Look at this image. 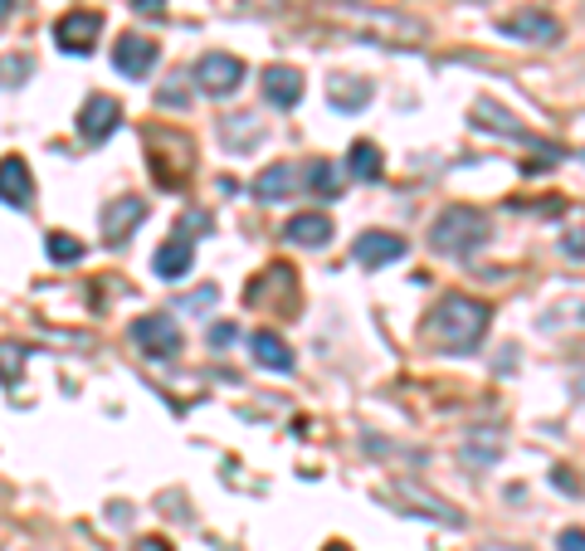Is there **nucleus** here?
Segmentation results:
<instances>
[{"mask_svg": "<svg viewBox=\"0 0 585 551\" xmlns=\"http://www.w3.org/2000/svg\"><path fill=\"white\" fill-rule=\"evenodd\" d=\"M190 78H196V88L206 98H234L244 88V59H234V54H224V49H210L196 59Z\"/></svg>", "mask_w": 585, "mask_h": 551, "instance_id": "7ed1b4c3", "label": "nucleus"}, {"mask_svg": "<svg viewBox=\"0 0 585 551\" xmlns=\"http://www.w3.org/2000/svg\"><path fill=\"white\" fill-rule=\"evenodd\" d=\"M103 35V10H69L54 20V44L64 54H88Z\"/></svg>", "mask_w": 585, "mask_h": 551, "instance_id": "423d86ee", "label": "nucleus"}, {"mask_svg": "<svg viewBox=\"0 0 585 551\" xmlns=\"http://www.w3.org/2000/svg\"><path fill=\"white\" fill-rule=\"evenodd\" d=\"M483 551H522V547H483Z\"/></svg>", "mask_w": 585, "mask_h": 551, "instance_id": "c9c22d12", "label": "nucleus"}, {"mask_svg": "<svg viewBox=\"0 0 585 551\" xmlns=\"http://www.w3.org/2000/svg\"><path fill=\"white\" fill-rule=\"evenodd\" d=\"M20 366H25V346L0 342V381H5V386H15V381H20Z\"/></svg>", "mask_w": 585, "mask_h": 551, "instance_id": "b1692460", "label": "nucleus"}, {"mask_svg": "<svg viewBox=\"0 0 585 551\" xmlns=\"http://www.w3.org/2000/svg\"><path fill=\"white\" fill-rule=\"evenodd\" d=\"M551 483H556L561 493H571V498H576V493H581V483L571 478V469H556V474H551Z\"/></svg>", "mask_w": 585, "mask_h": 551, "instance_id": "c85d7f7f", "label": "nucleus"}, {"mask_svg": "<svg viewBox=\"0 0 585 551\" xmlns=\"http://www.w3.org/2000/svg\"><path fill=\"white\" fill-rule=\"evenodd\" d=\"M152 216V206H146L142 196H118L103 206V216H98V224H103V244L108 250H122V244L137 234V224Z\"/></svg>", "mask_w": 585, "mask_h": 551, "instance_id": "39448f33", "label": "nucleus"}, {"mask_svg": "<svg viewBox=\"0 0 585 551\" xmlns=\"http://www.w3.org/2000/svg\"><path fill=\"white\" fill-rule=\"evenodd\" d=\"M302 186L298 166L292 162H274L264 166V172L254 176V200H264V206H274V200H292V190Z\"/></svg>", "mask_w": 585, "mask_h": 551, "instance_id": "ddd939ff", "label": "nucleus"}, {"mask_svg": "<svg viewBox=\"0 0 585 551\" xmlns=\"http://www.w3.org/2000/svg\"><path fill=\"white\" fill-rule=\"evenodd\" d=\"M352 258L362 268H386V264H396V258H405V240L400 234H386V230H366L362 240L352 244Z\"/></svg>", "mask_w": 585, "mask_h": 551, "instance_id": "9b49d317", "label": "nucleus"}, {"mask_svg": "<svg viewBox=\"0 0 585 551\" xmlns=\"http://www.w3.org/2000/svg\"><path fill=\"white\" fill-rule=\"evenodd\" d=\"M190 264H196V240H181V234H172V240L156 250L152 258V268H156V278H186L190 274Z\"/></svg>", "mask_w": 585, "mask_h": 551, "instance_id": "2eb2a0df", "label": "nucleus"}, {"mask_svg": "<svg viewBox=\"0 0 585 551\" xmlns=\"http://www.w3.org/2000/svg\"><path fill=\"white\" fill-rule=\"evenodd\" d=\"M122 122V103L112 93H93L84 108H78V142H88V147H98V142H108L112 132H118Z\"/></svg>", "mask_w": 585, "mask_h": 551, "instance_id": "0eeeda50", "label": "nucleus"}, {"mask_svg": "<svg viewBox=\"0 0 585 551\" xmlns=\"http://www.w3.org/2000/svg\"><path fill=\"white\" fill-rule=\"evenodd\" d=\"M474 118H478V128H488V132H498V137H512V142H532L527 137V128H517V118L503 103H493V98H478L474 103Z\"/></svg>", "mask_w": 585, "mask_h": 551, "instance_id": "a211bd4d", "label": "nucleus"}, {"mask_svg": "<svg viewBox=\"0 0 585 551\" xmlns=\"http://www.w3.org/2000/svg\"><path fill=\"white\" fill-rule=\"evenodd\" d=\"M498 30L508 40H527V44H561V35H566V30H561V20L551 15V10H517V15H508V20H498Z\"/></svg>", "mask_w": 585, "mask_h": 551, "instance_id": "6e6552de", "label": "nucleus"}, {"mask_svg": "<svg viewBox=\"0 0 585 551\" xmlns=\"http://www.w3.org/2000/svg\"><path fill=\"white\" fill-rule=\"evenodd\" d=\"M220 298V288L216 284H206L200 294H190V298H181V312H200V308H210V302Z\"/></svg>", "mask_w": 585, "mask_h": 551, "instance_id": "a878e982", "label": "nucleus"}, {"mask_svg": "<svg viewBox=\"0 0 585 551\" xmlns=\"http://www.w3.org/2000/svg\"><path fill=\"white\" fill-rule=\"evenodd\" d=\"M488 302L483 298H468V294H444L430 308V318H424V337H430L434 346H444V352H474L483 342V332H488Z\"/></svg>", "mask_w": 585, "mask_h": 551, "instance_id": "f257e3e1", "label": "nucleus"}, {"mask_svg": "<svg viewBox=\"0 0 585 551\" xmlns=\"http://www.w3.org/2000/svg\"><path fill=\"white\" fill-rule=\"evenodd\" d=\"M346 172L356 176V181H380V176H386V162H380V147L376 142H352V152H346Z\"/></svg>", "mask_w": 585, "mask_h": 551, "instance_id": "6ab92c4d", "label": "nucleus"}, {"mask_svg": "<svg viewBox=\"0 0 585 551\" xmlns=\"http://www.w3.org/2000/svg\"><path fill=\"white\" fill-rule=\"evenodd\" d=\"M156 59H162V44L146 40V35H122L112 44V69L128 74V78H146L156 69Z\"/></svg>", "mask_w": 585, "mask_h": 551, "instance_id": "1a4fd4ad", "label": "nucleus"}, {"mask_svg": "<svg viewBox=\"0 0 585 551\" xmlns=\"http://www.w3.org/2000/svg\"><path fill=\"white\" fill-rule=\"evenodd\" d=\"M498 454H503V444H498V440H488V444H483L478 434H474V440H468V449H464V459H468L474 469H483V464H498Z\"/></svg>", "mask_w": 585, "mask_h": 551, "instance_id": "393cba45", "label": "nucleus"}, {"mask_svg": "<svg viewBox=\"0 0 585 551\" xmlns=\"http://www.w3.org/2000/svg\"><path fill=\"white\" fill-rule=\"evenodd\" d=\"M206 342H210V346H230V342H234V328H230V322H220V328H210Z\"/></svg>", "mask_w": 585, "mask_h": 551, "instance_id": "c756f323", "label": "nucleus"}, {"mask_svg": "<svg viewBox=\"0 0 585 551\" xmlns=\"http://www.w3.org/2000/svg\"><path fill=\"white\" fill-rule=\"evenodd\" d=\"M561 250H566V254H571V258H576V264H581V234L571 230V234H566V244H561Z\"/></svg>", "mask_w": 585, "mask_h": 551, "instance_id": "473e14b6", "label": "nucleus"}, {"mask_svg": "<svg viewBox=\"0 0 585 551\" xmlns=\"http://www.w3.org/2000/svg\"><path fill=\"white\" fill-rule=\"evenodd\" d=\"M488 234H493V224H488L483 210L449 206V210H439L434 224H430V250L444 254V258H468L488 244Z\"/></svg>", "mask_w": 585, "mask_h": 551, "instance_id": "f03ea898", "label": "nucleus"}, {"mask_svg": "<svg viewBox=\"0 0 585 551\" xmlns=\"http://www.w3.org/2000/svg\"><path fill=\"white\" fill-rule=\"evenodd\" d=\"M30 74H35L30 54H5V59H0V88H20Z\"/></svg>", "mask_w": 585, "mask_h": 551, "instance_id": "5701e85b", "label": "nucleus"}, {"mask_svg": "<svg viewBox=\"0 0 585 551\" xmlns=\"http://www.w3.org/2000/svg\"><path fill=\"white\" fill-rule=\"evenodd\" d=\"M137 551H172V542H166V537H142Z\"/></svg>", "mask_w": 585, "mask_h": 551, "instance_id": "2f4dec72", "label": "nucleus"}, {"mask_svg": "<svg viewBox=\"0 0 585 551\" xmlns=\"http://www.w3.org/2000/svg\"><path fill=\"white\" fill-rule=\"evenodd\" d=\"M258 88H264V98L274 108H298L302 98V74L292 69V64H268L264 74H258Z\"/></svg>", "mask_w": 585, "mask_h": 551, "instance_id": "f8f14e48", "label": "nucleus"}, {"mask_svg": "<svg viewBox=\"0 0 585 551\" xmlns=\"http://www.w3.org/2000/svg\"><path fill=\"white\" fill-rule=\"evenodd\" d=\"M0 206L10 210L35 206V176H30L25 156H0Z\"/></svg>", "mask_w": 585, "mask_h": 551, "instance_id": "9d476101", "label": "nucleus"}, {"mask_svg": "<svg viewBox=\"0 0 585 551\" xmlns=\"http://www.w3.org/2000/svg\"><path fill=\"white\" fill-rule=\"evenodd\" d=\"M322 551H352V547H346V542H328V547H322Z\"/></svg>", "mask_w": 585, "mask_h": 551, "instance_id": "f704fd0d", "label": "nucleus"}, {"mask_svg": "<svg viewBox=\"0 0 585 551\" xmlns=\"http://www.w3.org/2000/svg\"><path fill=\"white\" fill-rule=\"evenodd\" d=\"M328 103L336 112H362L371 103V84H366V78H332V84H328Z\"/></svg>", "mask_w": 585, "mask_h": 551, "instance_id": "aec40b11", "label": "nucleus"}, {"mask_svg": "<svg viewBox=\"0 0 585 551\" xmlns=\"http://www.w3.org/2000/svg\"><path fill=\"white\" fill-rule=\"evenodd\" d=\"M10 10H15V0H0V20H5V15H10Z\"/></svg>", "mask_w": 585, "mask_h": 551, "instance_id": "72a5a7b5", "label": "nucleus"}, {"mask_svg": "<svg viewBox=\"0 0 585 551\" xmlns=\"http://www.w3.org/2000/svg\"><path fill=\"white\" fill-rule=\"evenodd\" d=\"M156 103H162V108H176V112H181V108L190 103V98H186V88H162V93H156Z\"/></svg>", "mask_w": 585, "mask_h": 551, "instance_id": "bb28decb", "label": "nucleus"}, {"mask_svg": "<svg viewBox=\"0 0 585 551\" xmlns=\"http://www.w3.org/2000/svg\"><path fill=\"white\" fill-rule=\"evenodd\" d=\"M132 10H142V15H162L166 0H132Z\"/></svg>", "mask_w": 585, "mask_h": 551, "instance_id": "7c9ffc66", "label": "nucleus"}, {"mask_svg": "<svg viewBox=\"0 0 585 551\" xmlns=\"http://www.w3.org/2000/svg\"><path fill=\"white\" fill-rule=\"evenodd\" d=\"M132 342H137L152 362H176V356L186 352V337L166 312H146V318L132 322Z\"/></svg>", "mask_w": 585, "mask_h": 551, "instance_id": "20e7f679", "label": "nucleus"}, {"mask_svg": "<svg viewBox=\"0 0 585 551\" xmlns=\"http://www.w3.org/2000/svg\"><path fill=\"white\" fill-rule=\"evenodd\" d=\"M302 186H308L318 200H336V196H342V166L308 162V176H302Z\"/></svg>", "mask_w": 585, "mask_h": 551, "instance_id": "412c9836", "label": "nucleus"}, {"mask_svg": "<svg viewBox=\"0 0 585 551\" xmlns=\"http://www.w3.org/2000/svg\"><path fill=\"white\" fill-rule=\"evenodd\" d=\"M556 547L561 551H585V532H581V527H566V532L556 537Z\"/></svg>", "mask_w": 585, "mask_h": 551, "instance_id": "cd10ccee", "label": "nucleus"}, {"mask_svg": "<svg viewBox=\"0 0 585 551\" xmlns=\"http://www.w3.org/2000/svg\"><path fill=\"white\" fill-rule=\"evenodd\" d=\"M220 137L230 152H254L258 142H264V128H258L254 112H234V118L220 122Z\"/></svg>", "mask_w": 585, "mask_h": 551, "instance_id": "f3484780", "label": "nucleus"}, {"mask_svg": "<svg viewBox=\"0 0 585 551\" xmlns=\"http://www.w3.org/2000/svg\"><path fill=\"white\" fill-rule=\"evenodd\" d=\"M284 240L302 244V250H322V244L332 240V220L318 216V210H302V216H292V220L284 224Z\"/></svg>", "mask_w": 585, "mask_h": 551, "instance_id": "dca6fc26", "label": "nucleus"}, {"mask_svg": "<svg viewBox=\"0 0 585 551\" xmlns=\"http://www.w3.org/2000/svg\"><path fill=\"white\" fill-rule=\"evenodd\" d=\"M250 356L264 371H274V376H288V371H292V346L278 332H268V328L250 332Z\"/></svg>", "mask_w": 585, "mask_h": 551, "instance_id": "4468645a", "label": "nucleus"}, {"mask_svg": "<svg viewBox=\"0 0 585 551\" xmlns=\"http://www.w3.org/2000/svg\"><path fill=\"white\" fill-rule=\"evenodd\" d=\"M44 254L54 258V264H78L88 250H84V240H74V234H64V230H54V234H44Z\"/></svg>", "mask_w": 585, "mask_h": 551, "instance_id": "4be33fe9", "label": "nucleus"}]
</instances>
